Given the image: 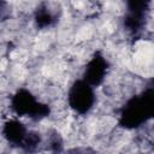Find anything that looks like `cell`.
Here are the masks:
<instances>
[{"mask_svg":"<svg viewBox=\"0 0 154 154\" xmlns=\"http://www.w3.org/2000/svg\"><path fill=\"white\" fill-rule=\"evenodd\" d=\"M97 99L99 97H97L96 88L87 83L81 77L73 79L66 88V93H65L66 105L70 112H72L77 117L89 116V113L96 108Z\"/></svg>","mask_w":154,"mask_h":154,"instance_id":"6da1fadb","label":"cell"}]
</instances>
